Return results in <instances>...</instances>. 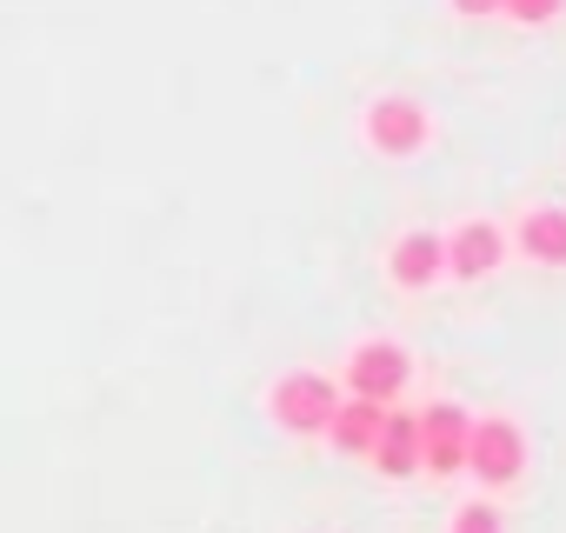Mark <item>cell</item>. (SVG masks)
<instances>
[{
  "label": "cell",
  "instance_id": "6da1fadb",
  "mask_svg": "<svg viewBox=\"0 0 566 533\" xmlns=\"http://www.w3.org/2000/svg\"><path fill=\"white\" fill-rule=\"evenodd\" d=\"M334 407H340V380H334V374H314V367L280 374V380H273V394H266V414L287 427V433H301V440L327 433Z\"/></svg>",
  "mask_w": 566,
  "mask_h": 533
},
{
  "label": "cell",
  "instance_id": "7a4b0ae2",
  "mask_svg": "<svg viewBox=\"0 0 566 533\" xmlns=\"http://www.w3.org/2000/svg\"><path fill=\"white\" fill-rule=\"evenodd\" d=\"M360 134H367L374 154H387V160H413V154L433 140V114H427L413 94H380V101H367Z\"/></svg>",
  "mask_w": 566,
  "mask_h": 533
},
{
  "label": "cell",
  "instance_id": "3957f363",
  "mask_svg": "<svg viewBox=\"0 0 566 533\" xmlns=\"http://www.w3.org/2000/svg\"><path fill=\"white\" fill-rule=\"evenodd\" d=\"M467 473H473L486 493L513 487V480L526 473V433H520V420H506V414L473 420V433H467Z\"/></svg>",
  "mask_w": 566,
  "mask_h": 533
},
{
  "label": "cell",
  "instance_id": "277c9868",
  "mask_svg": "<svg viewBox=\"0 0 566 533\" xmlns=\"http://www.w3.org/2000/svg\"><path fill=\"white\" fill-rule=\"evenodd\" d=\"M407 380H413V360H407L400 341H360V347L347 354V374H340L347 394L380 400V407H394V400L407 394Z\"/></svg>",
  "mask_w": 566,
  "mask_h": 533
},
{
  "label": "cell",
  "instance_id": "5b68a950",
  "mask_svg": "<svg viewBox=\"0 0 566 533\" xmlns=\"http://www.w3.org/2000/svg\"><path fill=\"white\" fill-rule=\"evenodd\" d=\"M467 433H473V414L460 400H433L420 414V467L427 473H467Z\"/></svg>",
  "mask_w": 566,
  "mask_h": 533
},
{
  "label": "cell",
  "instance_id": "8992f818",
  "mask_svg": "<svg viewBox=\"0 0 566 533\" xmlns=\"http://www.w3.org/2000/svg\"><path fill=\"white\" fill-rule=\"evenodd\" d=\"M387 281H394L400 294H427L433 281H447V240H440L433 227L400 233L394 253H387Z\"/></svg>",
  "mask_w": 566,
  "mask_h": 533
},
{
  "label": "cell",
  "instance_id": "52a82bcc",
  "mask_svg": "<svg viewBox=\"0 0 566 533\" xmlns=\"http://www.w3.org/2000/svg\"><path fill=\"white\" fill-rule=\"evenodd\" d=\"M506 260V233L493 227V220H460L453 233H447V274L453 281H486L493 274V266Z\"/></svg>",
  "mask_w": 566,
  "mask_h": 533
},
{
  "label": "cell",
  "instance_id": "ba28073f",
  "mask_svg": "<svg viewBox=\"0 0 566 533\" xmlns=\"http://www.w3.org/2000/svg\"><path fill=\"white\" fill-rule=\"evenodd\" d=\"M367 460H374L387 480H413V473H420V414H394V407H387L380 440H374Z\"/></svg>",
  "mask_w": 566,
  "mask_h": 533
},
{
  "label": "cell",
  "instance_id": "9c48e42d",
  "mask_svg": "<svg viewBox=\"0 0 566 533\" xmlns=\"http://www.w3.org/2000/svg\"><path fill=\"white\" fill-rule=\"evenodd\" d=\"M380 420H387V407L380 400H360V394H340V407H334V420H327V440L340 447V453H374V440H380Z\"/></svg>",
  "mask_w": 566,
  "mask_h": 533
},
{
  "label": "cell",
  "instance_id": "30bf717a",
  "mask_svg": "<svg viewBox=\"0 0 566 533\" xmlns=\"http://www.w3.org/2000/svg\"><path fill=\"white\" fill-rule=\"evenodd\" d=\"M513 240L533 266H566V207H526Z\"/></svg>",
  "mask_w": 566,
  "mask_h": 533
},
{
  "label": "cell",
  "instance_id": "8fae6325",
  "mask_svg": "<svg viewBox=\"0 0 566 533\" xmlns=\"http://www.w3.org/2000/svg\"><path fill=\"white\" fill-rule=\"evenodd\" d=\"M447 533H506V520H500V506L493 500H467L460 513H453V526Z\"/></svg>",
  "mask_w": 566,
  "mask_h": 533
},
{
  "label": "cell",
  "instance_id": "7c38bea8",
  "mask_svg": "<svg viewBox=\"0 0 566 533\" xmlns=\"http://www.w3.org/2000/svg\"><path fill=\"white\" fill-rule=\"evenodd\" d=\"M500 14L520 21V28H546V21L566 14V0H500Z\"/></svg>",
  "mask_w": 566,
  "mask_h": 533
},
{
  "label": "cell",
  "instance_id": "4fadbf2b",
  "mask_svg": "<svg viewBox=\"0 0 566 533\" xmlns=\"http://www.w3.org/2000/svg\"><path fill=\"white\" fill-rule=\"evenodd\" d=\"M453 14L460 21H486V14H500V0H453Z\"/></svg>",
  "mask_w": 566,
  "mask_h": 533
}]
</instances>
